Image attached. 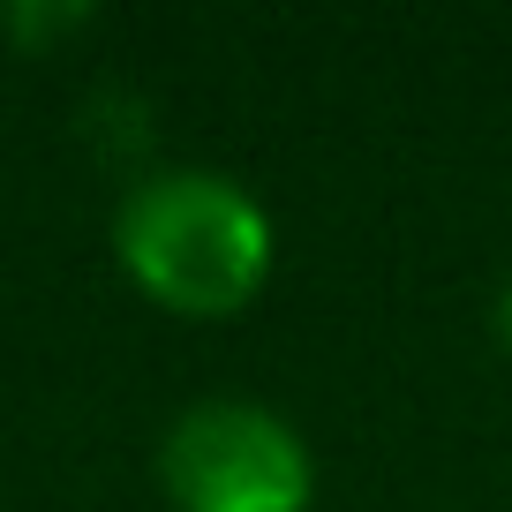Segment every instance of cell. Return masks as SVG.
<instances>
[{
  "label": "cell",
  "mask_w": 512,
  "mask_h": 512,
  "mask_svg": "<svg viewBox=\"0 0 512 512\" xmlns=\"http://www.w3.org/2000/svg\"><path fill=\"white\" fill-rule=\"evenodd\" d=\"M159 490L174 512H309L317 452L279 407L249 392H211L166 422Z\"/></svg>",
  "instance_id": "obj_2"
},
{
  "label": "cell",
  "mask_w": 512,
  "mask_h": 512,
  "mask_svg": "<svg viewBox=\"0 0 512 512\" xmlns=\"http://www.w3.org/2000/svg\"><path fill=\"white\" fill-rule=\"evenodd\" d=\"M272 256V211L219 166H151L113 204V264L174 317H241Z\"/></svg>",
  "instance_id": "obj_1"
},
{
  "label": "cell",
  "mask_w": 512,
  "mask_h": 512,
  "mask_svg": "<svg viewBox=\"0 0 512 512\" xmlns=\"http://www.w3.org/2000/svg\"><path fill=\"white\" fill-rule=\"evenodd\" d=\"M490 324H497V339H505V354H512V279L497 287V309H490Z\"/></svg>",
  "instance_id": "obj_3"
}]
</instances>
